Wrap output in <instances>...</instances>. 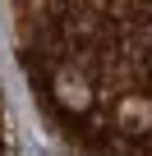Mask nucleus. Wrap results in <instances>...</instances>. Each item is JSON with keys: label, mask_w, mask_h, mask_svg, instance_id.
Segmentation results:
<instances>
[{"label": "nucleus", "mask_w": 152, "mask_h": 156, "mask_svg": "<svg viewBox=\"0 0 152 156\" xmlns=\"http://www.w3.org/2000/svg\"><path fill=\"white\" fill-rule=\"evenodd\" d=\"M32 106L83 156H152V0H5Z\"/></svg>", "instance_id": "nucleus-1"}]
</instances>
